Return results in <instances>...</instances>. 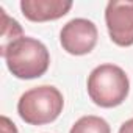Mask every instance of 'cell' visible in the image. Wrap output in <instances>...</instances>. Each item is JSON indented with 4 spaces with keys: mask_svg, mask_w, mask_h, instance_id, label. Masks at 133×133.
<instances>
[{
    "mask_svg": "<svg viewBox=\"0 0 133 133\" xmlns=\"http://www.w3.org/2000/svg\"><path fill=\"white\" fill-rule=\"evenodd\" d=\"M6 61L10 72L21 80H33L44 75L50 64L47 47L30 36H22L13 41L6 49L0 50Z\"/></svg>",
    "mask_w": 133,
    "mask_h": 133,
    "instance_id": "1",
    "label": "cell"
},
{
    "mask_svg": "<svg viewBox=\"0 0 133 133\" xmlns=\"http://www.w3.org/2000/svg\"><path fill=\"white\" fill-rule=\"evenodd\" d=\"M88 94L91 100L102 108L121 105L130 91V82L125 71L116 64H100L88 77Z\"/></svg>",
    "mask_w": 133,
    "mask_h": 133,
    "instance_id": "2",
    "label": "cell"
},
{
    "mask_svg": "<svg viewBox=\"0 0 133 133\" xmlns=\"http://www.w3.org/2000/svg\"><path fill=\"white\" fill-rule=\"evenodd\" d=\"M64 99L58 88L42 85L25 91L17 102V113L25 124L44 125L53 122L63 111Z\"/></svg>",
    "mask_w": 133,
    "mask_h": 133,
    "instance_id": "3",
    "label": "cell"
},
{
    "mask_svg": "<svg viewBox=\"0 0 133 133\" xmlns=\"http://www.w3.org/2000/svg\"><path fill=\"white\" fill-rule=\"evenodd\" d=\"M99 31L92 21L77 17L66 24L59 31V42L69 55H86L97 44Z\"/></svg>",
    "mask_w": 133,
    "mask_h": 133,
    "instance_id": "4",
    "label": "cell"
},
{
    "mask_svg": "<svg viewBox=\"0 0 133 133\" xmlns=\"http://www.w3.org/2000/svg\"><path fill=\"white\" fill-rule=\"evenodd\" d=\"M105 22L111 41L121 47L133 45V2H108Z\"/></svg>",
    "mask_w": 133,
    "mask_h": 133,
    "instance_id": "5",
    "label": "cell"
},
{
    "mask_svg": "<svg viewBox=\"0 0 133 133\" xmlns=\"http://www.w3.org/2000/svg\"><path fill=\"white\" fill-rule=\"evenodd\" d=\"M72 8L69 0H22V14L31 22L56 21L66 16Z\"/></svg>",
    "mask_w": 133,
    "mask_h": 133,
    "instance_id": "6",
    "label": "cell"
},
{
    "mask_svg": "<svg viewBox=\"0 0 133 133\" xmlns=\"http://www.w3.org/2000/svg\"><path fill=\"white\" fill-rule=\"evenodd\" d=\"M69 133H111L108 122L99 116H83L71 128Z\"/></svg>",
    "mask_w": 133,
    "mask_h": 133,
    "instance_id": "7",
    "label": "cell"
},
{
    "mask_svg": "<svg viewBox=\"0 0 133 133\" xmlns=\"http://www.w3.org/2000/svg\"><path fill=\"white\" fill-rule=\"evenodd\" d=\"M0 13H2V47H0V50H3L13 41L22 38L24 36V31H22L21 24L16 19H11L5 13L3 8H0Z\"/></svg>",
    "mask_w": 133,
    "mask_h": 133,
    "instance_id": "8",
    "label": "cell"
},
{
    "mask_svg": "<svg viewBox=\"0 0 133 133\" xmlns=\"http://www.w3.org/2000/svg\"><path fill=\"white\" fill-rule=\"evenodd\" d=\"M0 124H2V133H17L16 125H14L6 116H2V119H0Z\"/></svg>",
    "mask_w": 133,
    "mask_h": 133,
    "instance_id": "9",
    "label": "cell"
},
{
    "mask_svg": "<svg viewBox=\"0 0 133 133\" xmlns=\"http://www.w3.org/2000/svg\"><path fill=\"white\" fill-rule=\"evenodd\" d=\"M119 133H133V117L128 119V121H125V122L121 125Z\"/></svg>",
    "mask_w": 133,
    "mask_h": 133,
    "instance_id": "10",
    "label": "cell"
}]
</instances>
